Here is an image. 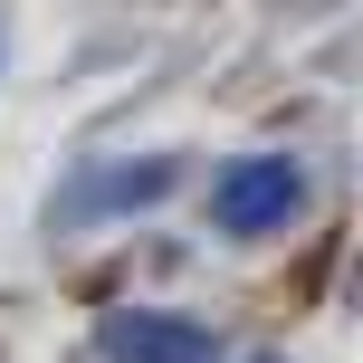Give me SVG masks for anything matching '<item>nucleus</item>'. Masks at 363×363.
<instances>
[{"label": "nucleus", "mask_w": 363, "mask_h": 363, "mask_svg": "<svg viewBox=\"0 0 363 363\" xmlns=\"http://www.w3.org/2000/svg\"><path fill=\"white\" fill-rule=\"evenodd\" d=\"M211 211H220V230H230V239H268V230H287V220L306 211V172H296L287 153H249V163L220 172Z\"/></svg>", "instance_id": "1"}, {"label": "nucleus", "mask_w": 363, "mask_h": 363, "mask_svg": "<svg viewBox=\"0 0 363 363\" xmlns=\"http://www.w3.org/2000/svg\"><path fill=\"white\" fill-rule=\"evenodd\" d=\"M106 363H220V335L211 325H182V315H153V306H115L96 325Z\"/></svg>", "instance_id": "2"}, {"label": "nucleus", "mask_w": 363, "mask_h": 363, "mask_svg": "<svg viewBox=\"0 0 363 363\" xmlns=\"http://www.w3.org/2000/svg\"><path fill=\"white\" fill-rule=\"evenodd\" d=\"M153 191H172V163H144V172H106V182H96V201H153Z\"/></svg>", "instance_id": "3"}, {"label": "nucleus", "mask_w": 363, "mask_h": 363, "mask_svg": "<svg viewBox=\"0 0 363 363\" xmlns=\"http://www.w3.org/2000/svg\"><path fill=\"white\" fill-rule=\"evenodd\" d=\"M258 363H277V354H258Z\"/></svg>", "instance_id": "4"}]
</instances>
